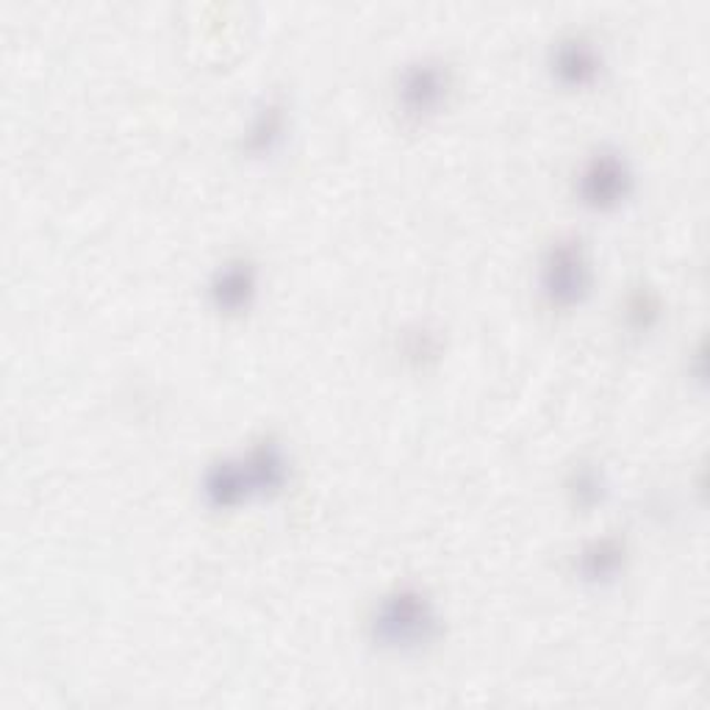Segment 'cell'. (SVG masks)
Here are the masks:
<instances>
[{"label": "cell", "instance_id": "7", "mask_svg": "<svg viewBox=\"0 0 710 710\" xmlns=\"http://www.w3.org/2000/svg\"><path fill=\"white\" fill-rule=\"evenodd\" d=\"M585 563H589V574H608L611 569L619 563V547L614 544V541H603V544H597L594 550L589 552V558H585Z\"/></svg>", "mask_w": 710, "mask_h": 710}, {"label": "cell", "instance_id": "1", "mask_svg": "<svg viewBox=\"0 0 710 710\" xmlns=\"http://www.w3.org/2000/svg\"><path fill=\"white\" fill-rule=\"evenodd\" d=\"M436 630L431 603L420 591H398L381 605L375 616V636L386 647H420Z\"/></svg>", "mask_w": 710, "mask_h": 710}, {"label": "cell", "instance_id": "2", "mask_svg": "<svg viewBox=\"0 0 710 710\" xmlns=\"http://www.w3.org/2000/svg\"><path fill=\"white\" fill-rule=\"evenodd\" d=\"M589 286V264H585L580 242H558L544 262V289L555 303L566 306L583 297Z\"/></svg>", "mask_w": 710, "mask_h": 710}, {"label": "cell", "instance_id": "4", "mask_svg": "<svg viewBox=\"0 0 710 710\" xmlns=\"http://www.w3.org/2000/svg\"><path fill=\"white\" fill-rule=\"evenodd\" d=\"M444 81L436 67H420L409 73L403 84V103L411 114H425L442 100Z\"/></svg>", "mask_w": 710, "mask_h": 710}, {"label": "cell", "instance_id": "6", "mask_svg": "<svg viewBox=\"0 0 710 710\" xmlns=\"http://www.w3.org/2000/svg\"><path fill=\"white\" fill-rule=\"evenodd\" d=\"M558 70L566 75L569 81H585L594 73V53L585 47V42H569L558 56Z\"/></svg>", "mask_w": 710, "mask_h": 710}, {"label": "cell", "instance_id": "3", "mask_svg": "<svg viewBox=\"0 0 710 710\" xmlns=\"http://www.w3.org/2000/svg\"><path fill=\"white\" fill-rule=\"evenodd\" d=\"M627 192V170L614 156H597L583 172V198L594 205H611Z\"/></svg>", "mask_w": 710, "mask_h": 710}, {"label": "cell", "instance_id": "5", "mask_svg": "<svg viewBox=\"0 0 710 710\" xmlns=\"http://www.w3.org/2000/svg\"><path fill=\"white\" fill-rule=\"evenodd\" d=\"M253 292V269L245 262H233L225 269H220L214 280V297L220 308H240L245 306Z\"/></svg>", "mask_w": 710, "mask_h": 710}]
</instances>
